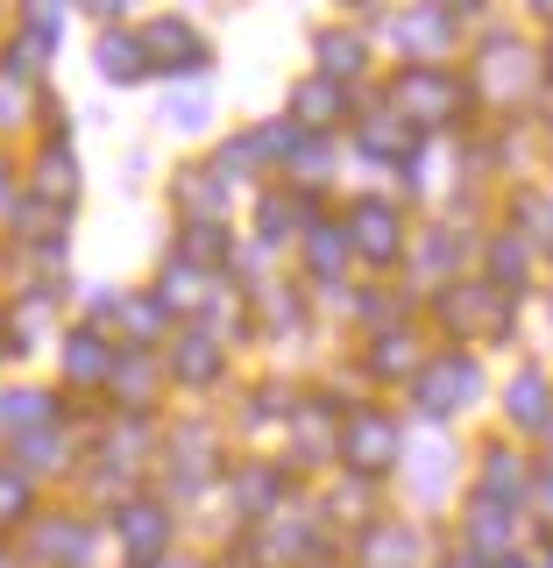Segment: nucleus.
Wrapping results in <instances>:
<instances>
[{
    "instance_id": "obj_3",
    "label": "nucleus",
    "mask_w": 553,
    "mask_h": 568,
    "mask_svg": "<svg viewBox=\"0 0 553 568\" xmlns=\"http://www.w3.org/2000/svg\"><path fill=\"white\" fill-rule=\"evenodd\" d=\"M390 455H398V434H390V419L362 413V419L348 426V462H362V469H383Z\"/></svg>"
},
{
    "instance_id": "obj_5",
    "label": "nucleus",
    "mask_w": 553,
    "mask_h": 568,
    "mask_svg": "<svg viewBox=\"0 0 553 568\" xmlns=\"http://www.w3.org/2000/svg\"><path fill=\"white\" fill-rule=\"evenodd\" d=\"M398 93H404V106H419V121H433V106H440V114L454 106V85H448V79H433V71H412Z\"/></svg>"
},
{
    "instance_id": "obj_9",
    "label": "nucleus",
    "mask_w": 553,
    "mask_h": 568,
    "mask_svg": "<svg viewBox=\"0 0 553 568\" xmlns=\"http://www.w3.org/2000/svg\"><path fill=\"white\" fill-rule=\"evenodd\" d=\"M64 369H71L79 384H100V369H106V348L93 342V334H71V342H64Z\"/></svg>"
},
{
    "instance_id": "obj_6",
    "label": "nucleus",
    "mask_w": 553,
    "mask_h": 568,
    "mask_svg": "<svg viewBox=\"0 0 553 568\" xmlns=\"http://www.w3.org/2000/svg\"><path fill=\"white\" fill-rule=\"evenodd\" d=\"M121 540H135V555H156V547H164V511H156V505H129V511H121Z\"/></svg>"
},
{
    "instance_id": "obj_8",
    "label": "nucleus",
    "mask_w": 553,
    "mask_h": 568,
    "mask_svg": "<svg viewBox=\"0 0 553 568\" xmlns=\"http://www.w3.org/2000/svg\"><path fill=\"white\" fill-rule=\"evenodd\" d=\"M291 114H298V121H334V114H341V85H334V79H313V85H298Z\"/></svg>"
},
{
    "instance_id": "obj_10",
    "label": "nucleus",
    "mask_w": 553,
    "mask_h": 568,
    "mask_svg": "<svg viewBox=\"0 0 553 568\" xmlns=\"http://www.w3.org/2000/svg\"><path fill=\"white\" fill-rule=\"evenodd\" d=\"M369 547H377V555H369V568H404V547H419V540H412L404 526H383Z\"/></svg>"
},
{
    "instance_id": "obj_7",
    "label": "nucleus",
    "mask_w": 553,
    "mask_h": 568,
    "mask_svg": "<svg viewBox=\"0 0 553 568\" xmlns=\"http://www.w3.org/2000/svg\"><path fill=\"white\" fill-rule=\"evenodd\" d=\"M100 71L106 79H142V43L135 36H100Z\"/></svg>"
},
{
    "instance_id": "obj_14",
    "label": "nucleus",
    "mask_w": 553,
    "mask_h": 568,
    "mask_svg": "<svg viewBox=\"0 0 553 568\" xmlns=\"http://www.w3.org/2000/svg\"><path fill=\"white\" fill-rule=\"evenodd\" d=\"M43 192H79V171L64 164V150H50V156H43Z\"/></svg>"
},
{
    "instance_id": "obj_13",
    "label": "nucleus",
    "mask_w": 553,
    "mask_h": 568,
    "mask_svg": "<svg viewBox=\"0 0 553 568\" xmlns=\"http://www.w3.org/2000/svg\"><path fill=\"white\" fill-rule=\"evenodd\" d=\"M213 363H221V355H213L199 334H192V348H177V369H185L192 384H206V377H213Z\"/></svg>"
},
{
    "instance_id": "obj_2",
    "label": "nucleus",
    "mask_w": 553,
    "mask_h": 568,
    "mask_svg": "<svg viewBox=\"0 0 553 568\" xmlns=\"http://www.w3.org/2000/svg\"><path fill=\"white\" fill-rule=\"evenodd\" d=\"M348 235L355 242H362V256H398V213H390L383 200H362V206H355V221H348Z\"/></svg>"
},
{
    "instance_id": "obj_15",
    "label": "nucleus",
    "mask_w": 553,
    "mask_h": 568,
    "mask_svg": "<svg viewBox=\"0 0 553 568\" xmlns=\"http://www.w3.org/2000/svg\"><path fill=\"white\" fill-rule=\"evenodd\" d=\"M496 568H519V561H496Z\"/></svg>"
},
{
    "instance_id": "obj_12",
    "label": "nucleus",
    "mask_w": 553,
    "mask_h": 568,
    "mask_svg": "<svg viewBox=\"0 0 553 568\" xmlns=\"http://www.w3.org/2000/svg\"><path fill=\"white\" fill-rule=\"evenodd\" d=\"M319 64H327V71H362V43H348V36H319Z\"/></svg>"
},
{
    "instance_id": "obj_4",
    "label": "nucleus",
    "mask_w": 553,
    "mask_h": 568,
    "mask_svg": "<svg viewBox=\"0 0 553 568\" xmlns=\"http://www.w3.org/2000/svg\"><path fill=\"white\" fill-rule=\"evenodd\" d=\"M461 398H475V369L469 363H448V369L426 377V413H448V405H461Z\"/></svg>"
},
{
    "instance_id": "obj_1",
    "label": "nucleus",
    "mask_w": 553,
    "mask_h": 568,
    "mask_svg": "<svg viewBox=\"0 0 553 568\" xmlns=\"http://www.w3.org/2000/svg\"><path fill=\"white\" fill-rule=\"evenodd\" d=\"M142 50H156V64H171V71H199L206 64L199 29H185V22H156L150 36H142Z\"/></svg>"
},
{
    "instance_id": "obj_11",
    "label": "nucleus",
    "mask_w": 553,
    "mask_h": 568,
    "mask_svg": "<svg viewBox=\"0 0 553 568\" xmlns=\"http://www.w3.org/2000/svg\"><path fill=\"white\" fill-rule=\"evenodd\" d=\"M22 511H29V484L8 469V462H0V526H14Z\"/></svg>"
}]
</instances>
